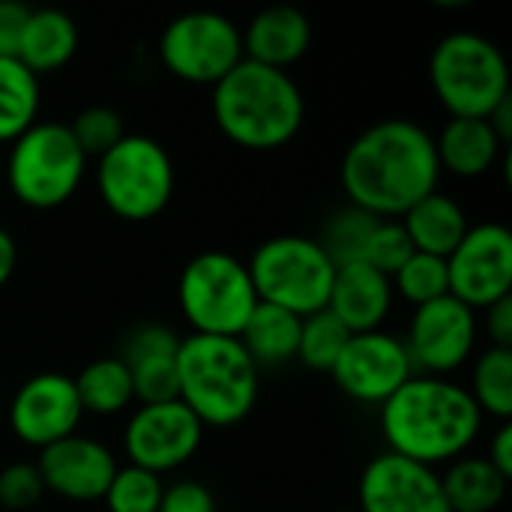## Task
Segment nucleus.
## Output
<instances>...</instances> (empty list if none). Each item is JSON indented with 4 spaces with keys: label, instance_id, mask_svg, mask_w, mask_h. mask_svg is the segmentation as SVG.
<instances>
[{
    "label": "nucleus",
    "instance_id": "nucleus-11",
    "mask_svg": "<svg viewBox=\"0 0 512 512\" xmlns=\"http://www.w3.org/2000/svg\"><path fill=\"white\" fill-rule=\"evenodd\" d=\"M477 333V312L453 294H447L414 309L402 342L417 375L444 378L471 360L477 348Z\"/></svg>",
    "mask_w": 512,
    "mask_h": 512
},
{
    "label": "nucleus",
    "instance_id": "nucleus-34",
    "mask_svg": "<svg viewBox=\"0 0 512 512\" xmlns=\"http://www.w3.org/2000/svg\"><path fill=\"white\" fill-rule=\"evenodd\" d=\"M414 255V246L402 228L399 219H378L372 237H369V246H366V255H363V264L375 267L378 273L384 276H396L399 267Z\"/></svg>",
    "mask_w": 512,
    "mask_h": 512
},
{
    "label": "nucleus",
    "instance_id": "nucleus-38",
    "mask_svg": "<svg viewBox=\"0 0 512 512\" xmlns=\"http://www.w3.org/2000/svg\"><path fill=\"white\" fill-rule=\"evenodd\" d=\"M486 312V333L492 339V348H512V294L492 303Z\"/></svg>",
    "mask_w": 512,
    "mask_h": 512
},
{
    "label": "nucleus",
    "instance_id": "nucleus-19",
    "mask_svg": "<svg viewBox=\"0 0 512 512\" xmlns=\"http://www.w3.org/2000/svg\"><path fill=\"white\" fill-rule=\"evenodd\" d=\"M393 282L375 267L357 261L336 267L327 312H333L351 336L381 330L393 309Z\"/></svg>",
    "mask_w": 512,
    "mask_h": 512
},
{
    "label": "nucleus",
    "instance_id": "nucleus-37",
    "mask_svg": "<svg viewBox=\"0 0 512 512\" xmlns=\"http://www.w3.org/2000/svg\"><path fill=\"white\" fill-rule=\"evenodd\" d=\"M30 6L18 3V0H0V57H15L27 18H30Z\"/></svg>",
    "mask_w": 512,
    "mask_h": 512
},
{
    "label": "nucleus",
    "instance_id": "nucleus-20",
    "mask_svg": "<svg viewBox=\"0 0 512 512\" xmlns=\"http://www.w3.org/2000/svg\"><path fill=\"white\" fill-rule=\"evenodd\" d=\"M243 33V57L288 72L312 45V24L294 6L261 9Z\"/></svg>",
    "mask_w": 512,
    "mask_h": 512
},
{
    "label": "nucleus",
    "instance_id": "nucleus-27",
    "mask_svg": "<svg viewBox=\"0 0 512 512\" xmlns=\"http://www.w3.org/2000/svg\"><path fill=\"white\" fill-rule=\"evenodd\" d=\"M39 102V78L15 57H0V144H12L36 123Z\"/></svg>",
    "mask_w": 512,
    "mask_h": 512
},
{
    "label": "nucleus",
    "instance_id": "nucleus-22",
    "mask_svg": "<svg viewBox=\"0 0 512 512\" xmlns=\"http://www.w3.org/2000/svg\"><path fill=\"white\" fill-rule=\"evenodd\" d=\"M399 222H402L414 252H426L435 258H447L471 228L465 207L444 192H432V195L420 198Z\"/></svg>",
    "mask_w": 512,
    "mask_h": 512
},
{
    "label": "nucleus",
    "instance_id": "nucleus-21",
    "mask_svg": "<svg viewBox=\"0 0 512 512\" xmlns=\"http://www.w3.org/2000/svg\"><path fill=\"white\" fill-rule=\"evenodd\" d=\"M435 153L441 171H450L462 180H474L495 168L504 153V144L489 120L450 117L441 135L435 138Z\"/></svg>",
    "mask_w": 512,
    "mask_h": 512
},
{
    "label": "nucleus",
    "instance_id": "nucleus-41",
    "mask_svg": "<svg viewBox=\"0 0 512 512\" xmlns=\"http://www.w3.org/2000/svg\"><path fill=\"white\" fill-rule=\"evenodd\" d=\"M489 123H492V129H495V135L501 138V144L507 147L512 141V93L486 117Z\"/></svg>",
    "mask_w": 512,
    "mask_h": 512
},
{
    "label": "nucleus",
    "instance_id": "nucleus-24",
    "mask_svg": "<svg viewBox=\"0 0 512 512\" xmlns=\"http://www.w3.org/2000/svg\"><path fill=\"white\" fill-rule=\"evenodd\" d=\"M510 480L486 456H459L441 474L450 512H495L507 498Z\"/></svg>",
    "mask_w": 512,
    "mask_h": 512
},
{
    "label": "nucleus",
    "instance_id": "nucleus-8",
    "mask_svg": "<svg viewBox=\"0 0 512 512\" xmlns=\"http://www.w3.org/2000/svg\"><path fill=\"white\" fill-rule=\"evenodd\" d=\"M87 171V156L75 144L66 123H33L12 141L6 159V180L12 195L33 210L66 204Z\"/></svg>",
    "mask_w": 512,
    "mask_h": 512
},
{
    "label": "nucleus",
    "instance_id": "nucleus-40",
    "mask_svg": "<svg viewBox=\"0 0 512 512\" xmlns=\"http://www.w3.org/2000/svg\"><path fill=\"white\" fill-rule=\"evenodd\" d=\"M15 264H18V246H15V237L0 225V288L12 279Z\"/></svg>",
    "mask_w": 512,
    "mask_h": 512
},
{
    "label": "nucleus",
    "instance_id": "nucleus-15",
    "mask_svg": "<svg viewBox=\"0 0 512 512\" xmlns=\"http://www.w3.org/2000/svg\"><path fill=\"white\" fill-rule=\"evenodd\" d=\"M84 411L75 393V381L60 372H39L27 378L9 405V426L27 447L45 450L78 432Z\"/></svg>",
    "mask_w": 512,
    "mask_h": 512
},
{
    "label": "nucleus",
    "instance_id": "nucleus-14",
    "mask_svg": "<svg viewBox=\"0 0 512 512\" xmlns=\"http://www.w3.org/2000/svg\"><path fill=\"white\" fill-rule=\"evenodd\" d=\"M414 375L405 342L384 330L351 336L330 369L333 384L363 405H384Z\"/></svg>",
    "mask_w": 512,
    "mask_h": 512
},
{
    "label": "nucleus",
    "instance_id": "nucleus-2",
    "mask_svg": "<svg viewBox=\"0 0 512 512\" xmlns=\"http://www.w3.org/2000/svg\"><path fill=\"white\" fill-rule=\"evenodd\" d=\"M483 429V414L468 387L435 378H408L381 405V435L387 450L426 468L450 465L471 450Z\"/></svg>",
    "mask_w": 512,
    "mask_h": 512
},
{
    "label": "nucleus",
    "instance_id": "nucleus-3",
    "mask_svg": "<svg viewBox=\"0 0 512 512\" xmlns=\"http://www.w3.org/2000/svg\"><path fill=\"white\" fill-rule=\"evenodd\" d=\"M213 120L219 132L255 153L279 150L297 138L306 120L300 84L282 72L252 60H240L219 84H213Z\"/></svg>",
    "mask_w": 512,
    "mask_h": 512
},
{
    "label": "nucleus",
    "instance_id": "nucleus-12",
    "mask_svg": "<svg viewBox=\"0 0 512 512\" xmlns=\"http://www.w3.org/2000/svg\"><path fill=\"white\" fill-rule=\"evenodd\" d=\"M450 294L474 312L512 294V234L501 222L471 225L447 255Z\"/></svg>",
    "mask_w": 512,
    "mask_h": 512
},
{
    "label": "nucleus",
    "instance_id": "nucleus-26",
    "mask_svg": "<svg viewBox=\"0 0 512 512\" xmlns=\"http://www.w3.org/2000/svg\"><path fill=\"white\" fill-rule=\"evenodd\" d=\"M72 381H75V393H78V402H81L84 414L114 417V414L126 411L135 402L132 375H129V369H126V363L120 357L93 360Z\"/></svg>",
    "mask_w": 512,
    "mask_h": 512
},
{
    "label": "nucleus",
    "instance_id": "nucleus-28",
    "mask_svg": "<svg viewBox=\"0 0 512 512\" xmlns=\"http://www.w3.org/2000/svg\"><path fill=\"white\" fill-rule=\"evenodd\" d=\"M471 399L480 414L501 423L512 420V348H486L471 369Z\"/></svg>",
    "mask_w": 512,
    "mask_h": 512
},
{
    "label": "nucleus",
    "instance_id": "nucleus-5",
    "mask_svg": "<svg viewBox=\"0 0 512 512\" xmlns=\"http://www.w3.org/2000/svg\"><path fill=\"white\" fill-rule=\"evenodd\" d=\"M429 84L450 117L486 120L510 96V63L492 39L456 30L432 48Z\"/></svg>",
    "mask_w": 512,
    "mask_h": 512
},
{
    "label": "nucleus",
    "instance_id": "nucleus-36",
    "mask_svg": "<svg viewBox=\"0 0 512 512\" xmlns=\"http://www.w3.org/2000/svg\"><path fill=\"white\" fill-rule=\"evenodd\" d=\"M156 512H216V498L210 495L207 486L180 480L162 489V501Z\"/></svg>",
    "mask_w": 512,
    "mask_h": 512
},
{
    "label": "nucleus",
    "instance_id": "nucleus-13",
    "mask_svg": "<svg viewBox=\"0 0 512 512\" xmlns=\"http://www.w3.org/2000/svg\"><path fill=\"white\" fill-rule=\"evenodd\" d=\"M204 426L198 417L180 402H159V405H141L123 432V450L129 456V465L144 468L156 477L183 468L201 447Z\"/></svg>",
    "mask_w": 512,
    "mask_h": 512
},
{
    "label": "nucleus",
    "instance_id": "nucleus-32",
    "mask_svg": "<svg viewBox=\"0 0 512 512\" xmlns=\"http://www.w3.org/2000/svg\"><path fill=\"white\" fill-rule=\"evenodd\" d=\"M162 489H165L162 477L144 468L126 465V468H117L102 501L108 512H156L162 501Z\"/></svg>",
    "mask_w": 512,
    "mask_h": 512
},
{
    "label": "nucleus",
    "instance_id": "nucleus-1",
    "mask_svg": "<svg viewBox=\"0 0 512 512\" xmlns=\"http://www.w3.org/2000/svg\"><path fill=\"white\" fill-rule=\"evenodd\" d=\"M438 180L435 135L408 117L372 123L342 156L348 204L378 219H402L420 198L438 192Z\"/></svg>",
    "mask_w": 512,
    "mask_h": 512
},
{
    "label": "nucleus",
    "instance_id": "nucleus-31",
    "mask_svg": "<svg viewBox=\"0 0 512 512\" xmlns=\"http://www.w3.org/2000/svg\"><path fill=\"white\" fill-rule=\"evenodd\" d=\"M393 291H399L414 309L426 306L438 297L450 294V279H447V258H435L426 252H414L399 273L390 279Z\"/></svg>",
    "mask_w": 512,
    "mask_h": 512
},
{
    "label": "nucleus",
    "instance_id": "nucleus-35",
    "mask_svg": "<svg viewBox=\"0 0 512 512\" xmlns=\"http://www.w3.org/2000/svg\"><path fill=\"white\" fill-rule=\"evenodd\" d=\"M45 495L42 477L36 465L30 462H15L0 471V507L12 512L33 510Z\"/></svg>",
    "mask_w": 512,
    "mask_h": 512
},
{
    "label": "nucleus",
    "instance_id": "nucleus-6",
    "mask_svg": "<svg viewBox=\"0 0 512 512\" xmlns=\"http://www.w3.org/2000/svg\"><path fill=\"white\" fill-rule=\"evenodd\" d=\"M177 171L171 153L150 135H123L96 159V192L123 222L156 219L174 195Z\"/></svg>",
    "mask_w": 512,
    "mask_h": 512
},
{
    "label": "nucleus",
    "instance_id": "nucleus-25",
    "mask_svg": "<svg viewBox=\"0 0 512 512\" xmlns=\"http://www.w3.org/2000/svg\"><path fill=\"white\" fill-rule=\"evenodd\" d=\"M300 321L303 318L258 300L255 312L249 315V321L237 339L258 369L261 366H285L297 357Z\"/></svg>",
    "mask_w": 512,
    "mask_h": 512
},
{
    "label": "nucleus",
    "instance_id": "nucleus-16",
    "mask_svg": "<svg viewBox=\"0 0 512 512\" xmlns=\"http://www.w3.org/2000/svg\"><path fill=\"white\" fill-rule=\"evenodd\" d=\"M357 501V512H450L441 474L390 450L363 468Z\"/></svg>",
    "mask_w": 512,
    "mask_h": 512
},
{
    "label": "nucleus",
    "instance_id": "nucleus-17",
    "mask_svg": "<svg viewBox=\"0 0 512 512\" xmlns=\"http://www.w3.org/2000/svg\"><path fill=\"white\" fill-rule=\"evenodd\" d=\"M36 471L45 492H54L57 498L72 504H93L105 498L117 474V459L105 444L75 432L39 450Z\"/></svg>",
    "mask_w": 512,
    "mask_h": 512
},
{
    "label": "nucleus",
    "instance_id": "nucleus-18",
    "mask_svg": "<svg viewBox=\"0 0 512 512\" xmlns=\"http://www.w3.org/2000/svg\"><path fill=\"white\" fill-rule=\"evenodd\" d=\"M177 348L180 336L165 324H141L126 336L120 360L132 375L135 402L159 405L177 399Z\"/></svg>",
    "mask_w": 512,
    "mask_h": 512
},
{
    "label": "nucleus",
    "instance_id": "nucleus-42",
    "mask_svg": "<svg viewBox=\"0 0 512 512\" xmlns=\"http://www.w3.org/2000/svg\"><path fill=\"white\" fill-rule=\"evenodd\" d=\"M342 512H357V510H342Z\"/></svg>",
    "mask_w": 512,
    "mask_h": 512
},
{
    "label": "nucleus",
    "instance_id": "nucleus-33",
    "mask_svg": "<svg viewBox=\"0 0 512 512\" xmlns=\"http://www.w3.org/2000/svg\"><path fill=\"white\" fill-rule=\"evenodd\" d=\"M75 144L81 147L84 156H102L108 153L123 135H126V126H123V117L108 108V105H90L84 111H78L72 117V123H66Z\"/></svg>",
    "mask_w": 512,
    "mask_h": 512
},
{
    "label": "nucleus",
    "instance_id": "nucleus-29",
    "mask_svg": "<svg viewBox=\"0 0 512 512\" xmlns=\"http://www.w3.org/2000/svg\"><path fill=\"white\" fill-rule=\"evenodd\" d=\"M378 225V216L348 204L342 210H336L330 216V222L324 225L321 234V249L327 252V258L333 261V267H345V264H357L366 255L369 237Z\"/></svg>",
    "mask_w": 512,
    "mask_h": 512
},
{
    "label": "nucleus",
    "instance_id": "nucleus-10",
    "mask_svg": "<svg viewBox=\"0 0 512 512\" xmlns=\"http://www.w3.org/2000/svg\"><path fill=\"white\" fill-rule=\"evenodd\" d=\"M159 60L174 78L213 87L243 60V33L222 12H183L165 24Z\"/></svg>",
    "mask_w": 512,
    "mask_h": 512
},
{
    "label": "nucleus",
    "instance_id": "nucleus-9",
    "mask_svg": "<svg viewBox=\"0 0 512 512\" xmlns=\"http://www.w3.org/2000/svg\"><path fill=\"white\" fill-rule=\"evenodd\" d=\"M177 303L192 333L237 339L258 306V294L240 258L210 249L183 267Z\"/></svg>",
    "mask_w": 512,
    "mask_h": 512
},
{
    "label": "nucleus",
    "instance_id": "nucleus-23",
    "mask_svg": "<svg viewBox=\"0 0 512 512\" xmlns=\"http://www.w3.org/2000/svg\"><path fill=\"white\" fill-rule=\"evenodd\" d=\"M78 51V24L63 9H33L15 60L36 78L63 69Z\"/></svg>",
    "mask_w": 512,
    "mask_h": 512
},
{
    "label": "nucleus",
    "instance_id": "nucleus-39",
    "mask_svg": "<svg viewBox=\"0 0 512 512\" xmlns=\"http://www.w3.org/2000/svg\"><path fill=\"white\" fill-rule=\"evenodd\" d=\"M507 480L512 477V426L501 423V429L495 432L492 444H489V456H486Z\"/></svg>",
    "mask_w": 512,
    "mask_h": 512
},
{
    "label": "nucleus",
    "instance_id": "nucleus-4",
    "mask_svg": "<svg viewBox=\"0 0 512 512\" xmlns=\"http://www.w3.org/2000/svg\"><path fill=\"white\" fill-rule=\"evenodd\" d=\"M177 399L204 429L237 426L258 402V366L240 339L192 333L177 348Z\"/></svg>",
    "mask_w": 512,
    "mask_h": 512
},
{
    "label": "nucleus",
    "instance_id": "nucleus-30",
    "mask_svg": "<svg viewBox=\"0 0 512 512\" xmlns=\"http://www.w3.org/2000/svg\"><path fill=\"white\" fill-rule=\"evenodd\" d=\"M348 339H351V333L345 330V324L333 312L321 309V312H315V315L300 321L297 360L303 366L315 369V372H327L330 375V369L339 360V354H342Z\"/></svg>",
    "mask_w": 512,
    "mask_h": 512
},
{
    "label": "nucleus",
    "instance_id": "nucleus-7",
    "mask_svg": "<svg viewBox=\"0 0 512 512\" xmlns=\"http://www.w3.org/2000/svg\"><path fill=\"white\" fill-rule=\"evenodd\" d=\"M246 270L261 303L279 306L297 318L327 309L336 276V267L321 243L300 234L264 240L252 252Z\"/></svg>",
    "mask_w": 512,
    "mask_h": 512
}]
</instances>
